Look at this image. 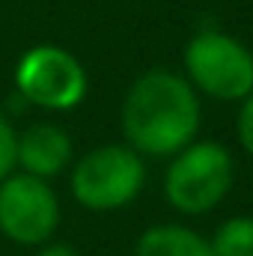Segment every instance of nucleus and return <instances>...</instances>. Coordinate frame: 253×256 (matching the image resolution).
Here are the masks:
<instances>
[{"label": "nucleus", "mask_w": 253, "mask_h": 256, "mask_svg": "<svg viewBox=\"0 0 253 256\" xmlns=\"http://www.w3.org/2000/svg\"><path fill=\"white\" fill-rule=\"evenodd\" d=\"M15 155H18V134L12 131V126L0 114V182L6 176H12V167L18 164Z\"/></svg>", "instance_id": "9d476101"}, {"label": "nucleus", "mask_w": 253, "mask_h": 256, "mask_svg": "<svg viewBox=\"0 0 253 256\" xmlns=\"http://www.w3.org/2000/svg\"><path fill=\"white\" fill-rule=\"evenodd\" d=\"M36 256H78L68 244H48V248H42Z\"/></svg>", "instance_id": "f8f14e48"}, {"label": "nucleus", "mask_w": 253, "mask_h": 256, "mask_svg": "<svg viewBox=\"0 0 253 256\" xmlns=\"http://www.w3.org/2000/svg\"><path fill=\"white\" fill-rule=\"evenodd\" d=\"M18 92L45 110H68L86 96V72L74 54L57 45L30 48L15 68Z\"/></svg>", "instance_id": "39448f33"}, {"label": "nucleus", "mask_w": 253, "mask_h": 256, "mask_svg": "<svg viewBox=\"0 0 253 256\" xmlns=\"http://www.w3.org/2000/svg\"><path fill=\"white\" fill-rule=\"evenodd\" d=\"M60 224L57 194L45 179L18 173L0 182V232L24 248L45 244Z\"/></svg>", "instance_id": "423d86ee"}, {"label": "nucleus", "mask_w": 253, "mask_h": 256, "mask_svg": "<svg viewBox=\"0 0 253 256\" xmlns=\"http://www.w3.org/2000/svg\"><path fill=\"white\" fill-rule=\"evenodd\" d=\"M232 176L236 164L226 146L212 140L188 143L167 167L164 196L182 214H206L230 194Z\"/></svg>", "instance_id": "f03ea898"}, {"label": "nucleus", "mask_w": 253, "mask_h": 256, "mask_svg": "<svg viewBox=\"0 0 253 256\" xmlns=\"http://www.w3.org/2000/svg\"><path fill=\"white\" fill-rule=\"evenodd\" d=\"M143 182L146 167L131 146H102L74 164L72 194L90 212H116L137 200Z\"/></svg>", "instance_id": "7ed1b4c3"}, {"label": "nucleus", "mask_w": 253, "mask_h": 256, "mask_svg": "<svg viewBox=\"0 0 253 256\" xmlns=\"http://www.w3.org/2000/svg\"><path fill=\"white\" fill-rule=\"evenodd\" d=\"M185 72L188 84L220 102H238L253 92V54L218 30L196 33L188 42Z\"/></svg>", "instance_id": "20e7f679"}, {"label": "nucleus", "mask_w": 253, "mask_h": 256, "mask_svg": "<svg viewBox=\"0 0 253 256\" xmlns=\"http://www.w3.org/2000/svg\"><path fill=\"white\" fill-rule=\"evenodd\" d=\"M134 256H212V244L188 226L158 224L137 238Z\"/></svg>", "instance_id": "6e6552de"}, {"label": "nucleus", "mask_w": 253, "mask_h": 256, "mask_svg": "<svg viewBox=\"0 0 253 256\" xmlns=\"http://www.w3.org/2000/svg\"><path fill=\"white\" fill-rule=\"evenodd\" d=\"M238 140H242V146L253 155V92L244 98L242 114H238Z\"/></svg>", "instance_id": "9b49d317"}, {"label": "nucleus", "mask_w": 253, "mask_h": 256, "mask_svg": "<svg viewBox=\"0 0 253 256\" xmlns=\"http://www.w3.org/2000/svg\"><path fill=\"white\" fill-rule=\"evenodd\" d=\"M208 244L212 256H253V218L238 214L224 220Z\"/></svg>", "instance_id": "1a4fd4ad"}, {"label": "nucleus", "mask_w": 253, "mask_h": 256, "mask_svg": "<svg viewBox=\"0 0 253 256\" xmlns=\"http://www.w3.org/2000/svg\"><path fill=\"white\" fill-rule=\"evenodd\" d=\"M200 128V102L185 78L173 72H146L134 80L122 104V131L137 155H176Z\"/></svg>", "instance_id": "f257e3e1"}, {"label": "nucleus", "mask_w": 253, "mask_h": 256, "mask_svg": "<svg viewBox=\"0 0 253 256\" xmlns=\"http://www.w3.org/2000/svg\"><path fill=\"white\" fill-rule=\"evenodd\" d=\"M15 161L24 167L27 176H36V179L57 176L72 161V140L60 126H51V122L30 126L18 137Z\"/></svg>", "instance_id": "0eeeda50"}]
</instances>
